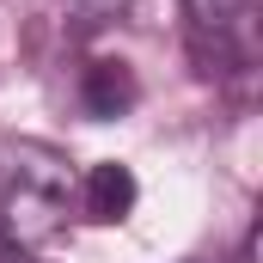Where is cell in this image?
<instances>
[{
	"instance_id": "obj_1",
	"label": "cell",
	"mask_w": 263,
	"mask_h": 263,
	"mask_svg": "<svg viewBox=\"0 0 263 263\" xmlns=\"http://www.w3.org/2000/svg\"><path fill=\"white\" fill-rule=\"evenodd\" d=\"M80 172L62 147L31 135H0V239L12 251H37L62 239L73 220Z\"/></svg>"
},
{
	"instance_id": "obj_2",
	"label": "cell",
	"mask_w": 263,
	"mask_h": 263,
	"mask_svg": "<svg viewBox=\"0 0 263 263\" xmlns=\"http://www.w3.org/2000/svg\"><path fill=\"white\" fill-rule=\"evenodd\" d=\"M190 12V43L208 62V73L251 67L257 55V0H184Z\"/></svg>"
},
{
	"instance_id": "obj_3",
	"label": "cell",
	"mask_w": 263,
	"mask_h": 263,
	"mask_svg": "<svg viewBox=\"0 0 263 263\" xmlns=\"http://www.w3.org/2000/svg\"><path fill=\"white\" fill-rule=\"evenodd\" d=\"M135 196H141V184H135L129 165H123V159H98V165L80 172L73 214L92 220V227H117V220H129V214H135Z\"/></svg>"
},
{
	"instance_id": "obj_4",
	"label": "cell",
	"mask_w": 263,
	"mask_h": 263,
	"mask_svg": "<svg viewBox=\"0 0 263 263\" xmlns=\"http://www.w3.org/2000/svg\"><path fill=\"white\" fill-rule=\"evenodd\" d=\"M129 0H37V37L49 49H80L92 31H104Z\"/></svg>"
},
{
	"instance_id": "obj_5",
	"label": "cell",
	"mask_w": 263,
	"mask_h": 263,
	"mask_svg": "<svg viewBox=\"0 0 263 263\" xmlns=\"http://www.w3.org/2000/svg\"><path fill=\"white\" fill-rule=\"evenodd\" d=\"M135 98H141V86H135V67L129 62H86L80 67V110L86 117H123Z\"/></svg>"
}]
</instances>
